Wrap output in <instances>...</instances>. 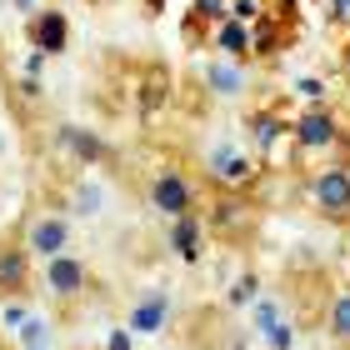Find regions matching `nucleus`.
Returning a JSON list of instances; mask_svg holds the SVG:
<instances>
[{
  "label": "nucleus",
  "instance_id": "16",
  "mask_svg": "<svg viewBox=\"0 0 350 350\" xmlns=\"http://www.w3.org/2000/svg\"><path fill=\"white\" fill-rule=\"evenodd\" d=\"M110 350H131V330H116V336H110Z\"/></svg>",
  "mask_w": 350,
  "mask_h": 350
},
{
  "label": "nucleus",
  "instance_id": "5",
  "mask_svg": "<svg viewBox=\"0 0 350 350\" xmlns=\"http://www.w3.org/2000/svg\"><path fill=\"white\" fill-rule=\"evenodd\" d=\"M25 250H30V256H40V260L70 250V220L66 215H36V220H30V230H25Z\"/></svg>",
  "mask_w": 350,
  "mask_h": 350
},
{
  "label": "nucleus",
  "instance_id": "10",
  "mask_svg": "<svg viewBox=\"0 0 350 350\" xmlns=\"http://www.w3.org/2000/svg\"><path fill=\"white\" fill-rule=\"evenodd\" d=\"M325 330H330V340H345V345H350V291L330 300V310H325Z\"/></svg>",
  "mask_w": 350,
  "mask_h": 350
},
{
  "label": "nucleus",
  "instance_id": "18",
  "mask_svg": "<svg viewBox=\"0 0 350 350\" xmlns=\"http://www.w3.org/2000/svg\"><path fill=\"white\" fill-rule=\"evenodd\" d=\"M345 66H350V51H345Z\"/></svg>",
  "mask_w": 350,
  "mask_h": 350
},
{
  "label": "nucleus",
  "instance_id": "1",
  "mask_svg": "<svg viewBox=\"0 0 350 350\" xmlns=\"http://www.w3.org/2000/svg\"><path fill=\"white\" fill-rule=\"evenodd\" d=\"M146 196H150V205H155V211H161L165 220L196 211V185H190V175H185V170H161V175L150 180Z\"/></svg>",
  "mask_w": 350,
  "mask_h": 350
},
{
  "label": "nucleus",
  "instance_id": "13",
  "mask_svg": "<svg viewBox=\"0 0 350 350\" xmlns=\"http://www.w3.org/2000/svg\"><path fill=\"white\" fill-rule=\"evenodd\" d=\"M215 45H220V51H230V55H245V51H250V36H245V25H241V21H220Z\"/></svg>",
  "mask_w": 350,
  "mask_h": 350
},
{
  "label": "nucleus",
  "instance_id": "17",
  "mask_svg": "<svg viewBox=\"0 0 350 350\" xmlns=\"http://www.w3.org/2000/svg\"><path fill=\"white\" fill-rule=\"evenodd\" d=\"M146 5H150V10H165V0H146Z\"/></svg>",
  "mask_w": 350,
  "mask_h": 350
},
{
  "label": "nucleus",
  "instance_id": "3",
  "mask_svg": "<svg viewBox=\"0 0 350 350\" xmlns=\"http://www.w3.org/2000/svg\"><path fill=\"white\" fill-rule=\"evenodd\" d=\"M295 146H300V150H330V146H345V125L330 116V110L310 105V110H300V120H295Z\"/></svg>",
  "mask_w": 350,
  "mask_h": 350
},
{
  "label": "nucleus",
  "instance_id": "9",
  "mask_svg": "<svg viewBox=\"0 0 350 350\" xmlns=\"http://www.w3.org/2000/svg\"><path fill=\"white\" fill-rule=\"evenodd\" d=\"M196 241H200V226H196V215H175L170 245L180 250V260H196Z\"/></svg>",
  "mask_w": 350,
  "mask_h": 350
},
{
  "label": "nucleus",
  "instance_id": "8",
  "mask_svg": "<svg viewBox=\"0 0 350 350\" xmlns=\"http://www.w3.org/2000/svg\"><path fill=\"white\" fill-rule=\"evenodd\" d=\"M25 291H30V250L0 245V295H25Z\"/></svg>",
  "mask_w": 350,
  "mask_h": 350
},
{
  "label": "nucleus",
  "instance_id": "2",
  "mask_svg": "<svg viewBox=\"0 0 350 350\" xmlns=\"http://www.w3.org/2000/svg\"><path fill=\"white\" fill-rule=\"evenodd\" d=\"M310 200L325 220H350V170L345 165H330L310 180Z\"/></svg>",
  "mask_w": 350,
  "mask_h": 350
},
{
  "label": "nucleus",
  "instance_id": "14",
  "mask_svg": "<svg viewBox=\"0 0 350 350\" xmlns=\"http://www.w3.org/2000/svg\"><path fill=\"white\" fill-rule=\"evenodd\" d=\"M270 340H275L270 350H291V340H295V330H291V325H275V330H270Z\"/></svg>",
  "mask_w": 350,
  "mask_h": 350
},
{
  "label": "nucleus",
  "instance_id": "12",
  "mask_svg": "<svg viewBox=\"0 0 350 350\" xmlns=\"http://www.w3.org/2000/svg\"><path fill=\"white\" fill-rule=\"evenodd\" d=\"M60 140H70V150L81 155V161H105V140L100 135H85V131H60Z\"/></svg>",
  "mask_w": 350,
  "mask_h": 350
},
{
  "label": "nucleus",
  "instance_id": "15",
  "mask_svg": "<svg viewBox=\"0 0 350 350\" xmlns=\"http://www.w3.org/2000/svg\"><path fill=\"white\" fill-rule=\"evenodd\" d=\"M250 131H256L260 140H270V135H275V120H270V116H260V120H250Z\"/></svg>",
  "mask_w": 350,
  "mask_h": 350
},
{
  "label": "nucleus",
  "instance_id": "4",
  "mask_svg": "<svg viewBox=\"0 0 350 350\" xmlns=\"http://www.w3.org/2000/svg\"><path fill=\"white\" fill-rule=\"evenodd\" d=\"M45 285H51L55 300H75V295H85V285H90V265L81 256H70V250H60V256L45 260Z\"/></svg>",
  "mask_w": 350,
  "mask_h": 350
},
{
  "label": "nucleus",
  "instance_id": "7",
  "mask_svg": "<svg viewBox=\"0 0 350 350\" xmlns=\"http://www.w3.org/2000/svg\"><path fill=\"white\" fill-rule=\"evenodd\" d=\"M30 40H36L40 55H60L70 45V21L60 10H40L36 21H30Z\"/></svg>",
  "mask_w": 350,
  "mask_h": 350
},
{
  "label": "nucleus",
  "instance_id": "6",
  "mask_svg": "<svg viewBox=\"0 0 350 350\" xmlns=\"http://www.w3.org/2000/svg\"><path fill=\"white\" fill-rule=\"evenodd\" d=\"M165 321H170V295L150 291V295H140L135 306H131L125 330H131V336H155V330H165Z\"/></svg>",
  "mask_w": 350,
  "mask_h": 350
},
{
  "label": "nucleus",
  "instance_id": "11",
  "mask_svg": "<svg viewBox=\"0 0 350 350\" xmlns=\"http://www.w3.org/2000/svg\"><path fill=\"white\" fill-rule=\"evenodd\" d=\"M211 175H215V180L241 185V180H245V161H241L235 150H215V155H211Z\"/></svg>",
  "mask_w": 350,
  "mask_h": 350
}]
</instances>
